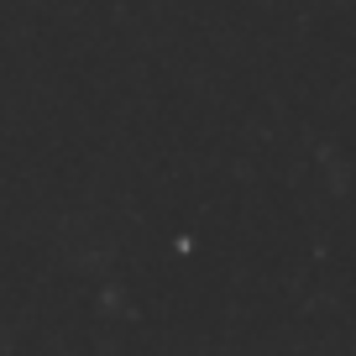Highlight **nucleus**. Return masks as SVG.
I'll return each mask as SVG.
<instances>
[]
</instances>
